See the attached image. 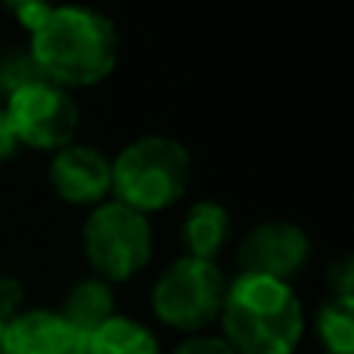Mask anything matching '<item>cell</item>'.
<instances>
[{"label": "cell", "instance_id": "cell-1", "mask_svg": "<svg viewBox=\"0 0 354 354\" xmlns=\"http://www.w3.org/2000/svg\"><path fill=\"white\" fill-rule=\"evenodd\" d=\"M28 56L44 81L62 91H87L112 78L122 37L109 16L87 6H53L28 35Z\"/></svg>", "mask_w": 354, "mask_h": 354}, {"label": "cell", "instance_id": "cell-2", "mask_svg": "<svg viewBox=\"0 0 354 354\" xmlns=\"http://www.w3.org/2000/svg\"><path fill=\"white\" fill-rule=\"evenodd\" d=\"M218 326L236 354H295L305 339V305L292 283L236 274L227 283Z\"/></svg>", "mask_w": 354, "mask_h": 354}, {"label": "cell", "instance_id": "cell-3", "mask_svg": "<svg viewBox=\"0 0 354 354\" xmlns=\"http://www.w3.org/2000/svg\"><path fill=\"white\" fill-rule=\"evenodd\" d=\"M189 180L193 156L177 137L143 134L112 156V199L143 218L180 205Z\"/></svg>", "mask_w": 354, "mask_h": 354}, {"label": "cell", "instance_id": "cell-4", "mask_svg": "<svg viewBox=\"0 0 354 354\" xmlns=\"http://www.w3.org/2000/svg\"><path fill=\"white\" fill-rule=\"evenodd\" d=\"M81 252L93 277L109 286L143 274L156 255V233L149 218L131 212L115 199L91 208L81 224Z\"/></svg>", "mask_w": 354, "mask_h": 354}, {"label": "cell", "instance_id": "cell-5", "mask_svg": "<svg viewBox=\"0 0 354 354\" xmlns=\"http://www.w3.org/2000/svg\"><path fill=\"white\" fill-rule=\"evenodd\" d=\"M227 283L230 277L218 261L180 255L156 277L149 289V311L165 330L199 336L208 333L212 324H218Z\"/></svg>", "mask_w": 354, "mask_h": 354}, {"label": "cell", "instance_id": "cell-6", "mask_svg": "<svg viewBox=\"0 0 354 354\" xmlns=\"http://www.w3.org/2000/svg\"><path fill=\"white\" fill-rule=\"evenodd\" d=\"M19 147L50 153L75 143L81 124V106L75 93L50 84V81H31L6 97L3 106Z\"/></svg>", "mask_w": 354, "mask_h": 354}, {"label": "cell", "instance_id": "cell-7", "mask_svg": "<svg viewBox=\"0 0 354 354\" xmlns=\"http://www.w3.org/2000/svg\"><path fill=\"white\" fill-rule=\"evenodd\" d=\"M311 261V236L292 221H261L236 249L239 274L292 283Z\"/></svg>", "mask_w": 354, "mask_h": 354}, {"label": "cell", "instance_id": "cell-8", "mask_svg": "<svg viewBox=\"0 0 354 354\" xmlns=\"http://www.w3.org/2000/svg\"><path fill=\"white\" fill-rule=\"evenodd\" d=\"M47 180L56 199L72 208H97L112 199V156L93 143H68L50 156Z\"/></svg>", "mask_w": 354, "mask_h": 354}, {"label": "cell", "instance_id": "cell-9", "mask_svg": "<svg viewBox=\"0 0 354 354\" xmlns=\"http://www.w3.org/2000/svg\"><path fill=\"white\" fill-rule=\"evenodd\" d=\"M84 345L87 336L53 308L19 311L6 324V354H84Z\"/></svg>", "mask_w": 354, "mask_h": 354}, {"label": "cell", "instance_id": "cell-10", "mask_svg": "<svg viewBox=\"0 0 354 354\" xmlns=\"http://www.w3.org/2000/svg\"><path fill=\"white\" fill-rule=\"evenodd\" d=\"M233 236V214L218 199H196L180 218V245L187 258L218 261Z\"/></svg>", "mask_w": 354, "mask_h": 354}, {"label": "cell", "instance_id": "cell-11", "mask_svg": "<svg viewBox=\"0 0 354 354\" xmlns=\"http://www.w3.org/2000/svg\"><path fill=\"white\" fill-rule=\"evenodd\" d=\"M59 314L81 333L91 336L97 326H103L109 317H115V292L109 283L97 280V277H84V280L72 283V289L66 292Z\"/></svg>", "mask_w": 354, "mask_h": 354}, {"label": "cell", "instance_id": "cell-12", "mask_svg": "<svg viewBox=\"0 0 354 354\" xmlns=\"http://www.w3.org/2000/svg\"><path fill=\"white\" fill-rule=\"evenodd\" d=\"M84 354H162V342L149 324L115 314L87 336Z\"/></svg>", "mask_w": 354, "mask_h": 354}, {"label": "cell", "instance_id": "cell-13", "mask_svg": "<svg viewBox=\"0 0 354 354\" xmlns=\"http://www.w3.org/2000/svg\"><path fill=\"white\" fill-rule=\"evenodd\" d=\"M314 333L326 354H354V301L326 299L314 320Z\"/></svg>", "mask_w": 354, "mask_h": 354}, {"label": "cell", "instance_id": "cell-14", "mask_svg": "<svg viewBox=\"0 0 354 354\" xmlns=\"http://www.w3.org/2000/svg\"><path fill=\"white\" fill-rule=\"evenodd\" d=\"M31 81H41V72L35 68L28 50H16V53L0 56V93L10 97L12 91L31 84Z\"/></svg>", "mask_w": 354, "mask_h": 354}, {"label": "cell", "instance_id": "cell-15", "mask_svg": "<svg viewBox=\"0 0 354 354\" xmlns=\"http://www.w3.org/2000/svg\"><path fill=\"white\" fill-rule=\"evenodd\" d=\"M22 301H25L22 280H19L16 274H6V270H0V324H10V320L16 317L19 311H25Z\"/></svg>", "mask_w": 354, "mask_h": 354}, {"label": "cell", "instance_id": "cell-16", "mask_svg": "<svg viewBox=\"0 0 354 354\" xmlns=\"http://www.w3.org/2000/svg\"><path fill=\"white\" fill-rule=\"evenodd\" d=\"M168 354H236V348H230V342L218 333H199V336H187Z\"/></svg>", "mask_w": 354, "mask_h": 354}, {"label": "cell", "instance_id": "cell-17", "mask_svg": "<svg viewBox=\"0 0 354 354\" xmlns=\"http://www.w3.org/2000/svg\"><path fill=\"white\" fill-rule=\"evenodd\" d=\"M351 280H354L351 255H339L336 261L330 264V289H333V299H339V301H354Z\"/></svg>", "mask_w": 354, "mask_h": 354}, {"label": "cell", "instance_id": "cell-18", "mask_svg": "<svg viewBox=\"0 0 354 354\" xmlns=\"http://www.w3.org/2000/svg\"><path fill=\"white\" fill-rule=\"evenodd\" d=\"M47 10H50V3H35V0H31V3L25 0V3H12V6H10V12L19 19V25H22L28 35L37 28V22L47 16Z\"/></svg>", "mask_w": 354, "mask_h": 354}, {"label": "cell", "instance_id": "cell-19", "mask_svg": "<svg viewBox=\"0 0 354 354\" xmlns=\"http://www.w3.org/2000/svg\"><path fill=\"white\" fill-rule=\"evenodd\" d=\"M19 149H22V147H19V140H16V131H12L6 112L0 109V162H10Z\"/></svg>", "mask_w": 354, "mask_h": 354}, {"label": "cell", "instance_id": "cell-20", "mask_svg": "<svg viewBox=\"0 0 354 354\" xmlns=\"http://www.w3.org/2000/svg\"><path fill=\"white\" fill-rule=\"evenodd\" d=\"M0 354H6V324H0Z\"/></svg>", "mask_w": 354, "mask_h": 354}]
</instances>
